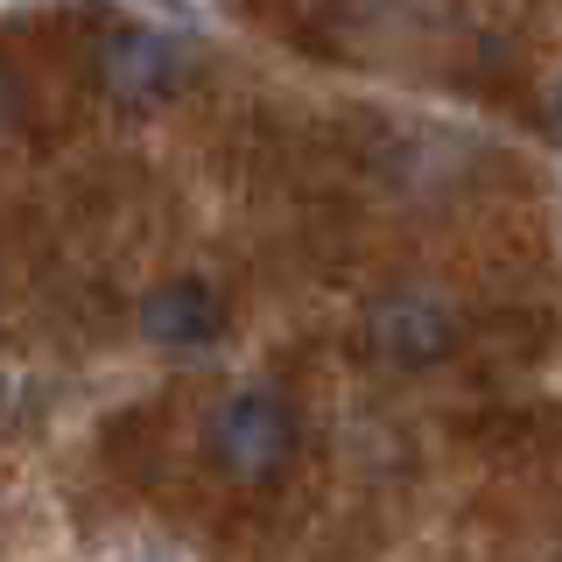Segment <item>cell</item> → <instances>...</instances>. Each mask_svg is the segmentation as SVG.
I'll return each mask as SVG.
<instances>
[{
	"instance_id": "4",
	"label": "cell",
	"mask_w": 562,
	"mask_h": 562,
	"mask_svg": "<svg viewBox=\"0 0 562 562\" xmlns=\"http://www.w3.org/2000/svg\"><path fill=\"white\" fill-rule=\"evenodd\" d=\"M134 330L155 351H211L225 338V295L211 289L204 274L155 281V289L140 295V310H134Z\"/></svg>"
},
{
	"instance_id": "2",
	"label": "cell",
	"mask_w": 562,
	"mask_h": 562,
	"mask_svg": "<svg viewBox=\"0 0 562 562\" xmlns=\"http://www.w3.org/2000/svg\"><path fill=\"white\" fill-rule=\"evenodd\" d=\"M464 345V316L436 289H386L359 310V351L380 373H436Z\"/></svg>"
},
{
	"instance_id": "5",
	"label": "cell",
	"mask_w": 562,
	"mask_h": 562,
	"mask_svg": "<svg viewBox=\"0 0 562 562\" xmlns=\"http://www.w3.org/2000/svg\"><path fill=\"white\" fill-rule=\"evenodd\" d=\"M549 127L562 134V85H555V92H549Z\"/></svg>"
},
{
	"instance_id": "3",
	"label": "cell",
	"mask_w": 562,
	"mask_h": 562,
	"mask_svg": "<svg viewBox=\"0 0 562 562\" xmlns=\"http://www.w3.org/2000/svg\"><path fill=\"white\" fill-rule=\"evenodd\" d=\"M92 85H99V99L113 105V113H162V105L183 99L190 57L162 29L113 22L99 35V49H92Z\"/></svg>"
},
{
	"instance_id": "1",
	"label": "cell",
	"mask_w": 562,
	"mask_h": 562,
	"mask_svg": "<svg viewBox=\"0 0 562 562\" xmlns=\"http://www.w3.org/2000/svg\"><path fill=\"white\" fill-rule=\"evenodd\" d=\"M295 450H303V422H295V401L274 386H239L204 415V457L225 485L268 492L295 471Z\"/></svg>"
}]
</instances>
